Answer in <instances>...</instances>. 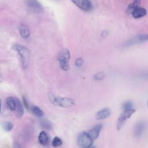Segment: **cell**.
<instances>
[{
	"label": "cell",
	"instance_id": "obj_1",
	"mask_svg": "<svg viewBox=\"0 0 148 148\" xmlns=\"http://www.w3.org/2000/svg\"><path fill=\"white\" fill-rule=\"evenodd\" d=\"M13 49L17 52L18 54L22 68L24 69H26L29 62V50L25 46L19 45V44H15L13 46Z\"/></svg>",
	"mask_w": 148,
	"mask_h": 148
},
{
	"label": "cell",
	"instance_id": "obj_2",
	"mask_svg": "<svg viewBox=\"0 0 148 148\" xmlns=\"http://www.w3.org/2000/svg\"><path fill=\"white\" fill-rule=\"evenodd\" d=\"M70 52L67 49H63L58 55V61L60 67L63 71H67L69 68Z\"/></svg>",
	"mask_w": 148,
	"mask_h": 148
},
{
	"label": "cell",
	"instance_id": "obj_3",
	"mask_svg": "<svg viewBox=\"0 0 148 148\" xmlns=\"http://www.w3.org/2000/svg\"><path fill=\"white\" fill-rule=\"evenodd\" d=\"M78 146L81 148H89L93 143V140L88 135L87 132H83L80 133L77 139Z\"/></svg>",
	"mask_w": 148,
	"mask_h": 148
},
{
	"label": "cell",
	"instance_id": "obj_4",
	"mask_svg": "<svg viewBox=\"0 0 148 148\" xmlns=\"http://www.w3.org/2000/svg\"><path fill=\"white\" fill-rule=\"evenodd\" d=\"M135 109H131L128 110H124L121 113V114H120L118 119L117 123V128L118 130H120L122 128L127 120L131 116V115L135 112Z\"/></svg>",
	"mask_w": 148,
	"mask_h": 148
},
{
	"label": "cell",
	"instance_id": "obj_5",
	"mask_svg": "<svg viewBox=\"0 0 148 148\" xmlns=\"http://www.w3.org/2000/svg\"><path fill=\"white\" fill-rule=\"evenodd\" d=\"M75 102L73 99L66 97H57L55 105L60 106L62 108H70L74 106Z\"/></svg>",
	"mask_w": 148,
	"mask_h": 148
},
{
	"label": "cell",
	"instance_id": "obj_6",
	"mask_svg": "<svg viewBox=\"0 0 148 148\" xmlns=\"http://www.w3.org/2000/svg\"><path fill=\"white\" fill-rule=\"evenodd\" d=\"M72 2L80 9L85 12L91 11L93 8L92 2L88 0H73Z\"/></svg>",
	"mask_w": 148,
	"mask_h": 148
},
{
	"label": "cell",
	"instance_id": "obj_7",
	"mask_svg": "<svg viewBox=\"0 0 148 148\" xmlns=\"http://www.w3.org/2000/svg\"><path fill=\"white\" fill-rule=\"evenodd\" d=\"M148 40V34H141L135 36L127 41L125 45V46H130L133 45L139 44Z\"/></svg>",
	"mask_w": 148,
	"mask_h": 148
},
{
	"label": "cell",
	"instance_id": "obj_8",
	"mask_svg": "<svg viewBox=\"0 0 148 148\" xmlns=\"http://www.w3.org/2000/svg\"><path fill=\"white\" fill-rule=\"evenodd\" d=\"M27 5L30 10L35 13L43 12V8L40 3L37 1H28Z\"/></svg>",
	"mask_w": 148,
	"mask_h": 148
},
{
	"label": "cell",
	"instance_id": "obj_9",
	"mask_svg": "<svg viewBox=\"0 0 148 148\" xmlns=\"http://www.w3.org/2000/svg\"><path fill=\"white\" fill-rule=\"evenodd\" d=\"M146 127V123L144 121H140L135 126L134 134L135 137H140L144 133Z\"/></svg>",
	"mask_w": 148,
	"mask_h": 148
},
{
	"label": "cell",
	"instance_id": "obj_10",
	"mask_svg": "<svg viewBox=\"0 0 148 148\" xmlns=\"http://www.w3.org/2000/svg\"><path fill=\"white\" fill-rule=\"evenodd\" d=\"M102 125L101 124H99L96 126H95L93 128L87 132L88 135L91 138L92 140L96 139L98 137L100 131L102 129Z\"/></svg>",
	"mask_w": 148,
	"mask_h": 148
},
{
	"label": "cell",
	"instance_id": "obj_11",
	"mask_svg": "<svg viewBox=\"0 0 148 148\" xmlns=\"http://www.w3.org/2000/svg\"><path fill=\"white\" fill-rule=\"evenodd\" d=\"M111 113V111L109 108H104L102 110L98 111L95 117L97 120H103L108 118Z\"/></svg>",
	"mask_w": 148,
	"mask_h": 148
},
{
	"label": "cell",
	"instance_id": "obj_12",
	"mask_svg": "<svg viewBox=\"0 0 148 148\" xmlns=\"http://www.w3.org/2000/svg\"><path fill=\"white\" fill-rule=\"evenodd\" d=\"M146 10L145 8L138 7L132 12L131 14L134 18H139L145 16L146 14Z\"/></svg>",
	"mask_w": 148,
	"mask_h": 148
},
{
	"label": "cell",
	"instance_id": "obj_13",
	"mask_svg": "<svg viewBox=\"0 0 148 148\" xmlns=\"http://www.w3.org/2000/svg\"><path fill=\"white\" fill-rule=\"evenodd\" d=\"M16 101V116L18 117H21L24 113V109L22 105V103L20 101V100L16 97L14 98Z\"/></svg>",
	"mask_w": 148,
	"mask_h": 148
},
{
	"label": "cell",
	"instance_id": "obj_14",
	"mask_svg": "<svg viewBox=\"0 0 148 148\" xmlns=\"http://www.w3.org/2000/svg\"><path fill=\"white\" fill-rule=\"evenodd\" d=\"M19 32L21 37L23 39H27L29 36L30 32L28 27L24 24H21L19 27Z\"/></svg>",
	"mask_w": 148,
	"mask_h": 148
},
{
	"label": "cell",
	"instance_id": "obj_15",
	"mask_svg": "<svg viewBox=\"0 0 148 148\" xmlns=\"http://www.w3.org/2000/svg\"><path fill=\"white\" fill-rule=\"evenodd\" d=\"M38 140L40 144L43 146L47 145L49 142V137L45 131H42L40 132L38 136Z\"/></svg>",
	"mask_w": 148,
	"mask_h": 148
},
{
	"label": "cell",
	"instance_id": "obj_16",
	"mask_svg": "<svg viewBox=\"0 0 148 148\" xmlns=\"http://www.w3.org/2000/svg\"><path fill=\"white\" fill-rule=\"evenodd\" d=\"M6 103L7 107L10 110H16V101L14 98L12 97H9L6 99Z\"/></svg>",
	"mask_w": 148,
	"mask_h": 148
},
{
	"label": "cell",
	"instance_id": "obj_17",
	"mask_svg": "<svg viewBox=\"0 0 148 148\" xmlns=\"http://www.w3.org/2000/svg\"><path fill=\"white\" fill-rule=\"evenodd\" d=\"M140 2L139 1L136 0L133 1L132 2H131L130 4L128 5L127 9V12L128 14H131L132 12L135 10L136 8H138V7H139Z\"/></svg>",
	"mask_w": 148,
	"mask_h": 148
},
{
	"label": "cell",
	"instance_id": "obj_18",
	"mask_svg": "<svg viewBox=\"0 0 148 148\" xmlns=\"http://www.w3.org/2000/svg\"><path fill=\"white\" fill-rule=\"evenodd\" d=\"M32 113L36 117H41L43 116V112L37 106H33L31 108Z\"/></svg>",
	"mask_w": 148,
	"mask_h": 148
},
{
	"label": "cell",
	"instance_id": "obj_19",
	"mask_svg": "<svg viewBox=\"0 0 148 148\" xmlns=\"http://www.w3.org/2000/svg\"><path fill=\"white\" fill-rule=\"evenodd\" d=\"M40 125L45 129H46L47 130H51L53 128L52 124L49 121V120L46 119H42L40 121Z\"/></svg>",
	"mask_w": 148,
	"mask_h": 148
},
{
	"label": "cell",
	"instance_id": "obj_20",
	"mask_svg": "<svg viewBox=\"0 0 148 148\" xmlns=\"http://www.w3.org/2000/svg\"><path fill=\"white\" fill-rule=\"evenodd\" d=\"M2 127L4 129V130L7 132L12 130V129L13 127V124L9 121H3L2 124Z\"/></svg>",
	"mask_w": 148,
	"mask_h": 148
},
{
	"label": "cell",
	"instance_id": "obj_21",
	"mask_svg": "<svg viewBox=\"0 0 148 148\" xmlns=\"http://www.w3.org/2000/svg\"><path fill=\"white\" fill-rule=\"evenodd\" d=\"M62 144V142L61 139L57 136L54 137L52 140V146L54 147H59V146H61Z\"/></svg>",
	"mask_w": 148,
	"mask_h": 148
},
{
	"label": "cell",
	"instance_id": "obj_22",
	"mask_svg": "<svg viewBox=\"0 0 148 148\" xmlns=\"http://www.w3.org/2000/svg\"><path fill=\"white\" fill-rule=\"evenodd\" d=\"M133 106V103L131 101H127L124 102L123 105H122V108L123 110H128V109H132V107Z\"/></svg>",
	"mask_w": 148,
	"mask_h": 148
},
{
	"label": "cell",
	"instance_id": "obj_23",
	"mask_svg": "<svg viewBox=\"0 0 148 148\" xmlns=\"http://www.w3.org/2000/svg\"><path fill=\"white\" fill-rule=\"evenodd\" d=\"M48 98L49 101H50V102L54 105H55L56 103V99L57 97H55L53 94H51V92H49L48 93Z\"/></svg>",
	"mask_w": 148,
	"mask_h": 148
},
{
	"label": "cell",
	"instance_id": "obj_24",
	"mask_svg": "<svg viewBox=\"0 0 148 148\" xmlns=\"http://www.w3.org/2000/svg\"><path fill=\"white\" fill-rule=\"evenodd\" d=\"M83 63V60L82 58H79L75 61V65L77 67H80Z\"/></svg>",
	"mask_w": 148,
	"mask_h": 148
},
{
	"label": "cell",
	"instance_id": "obj_25",
	"mask_svg": "<svg viewBox=\"0 0 148 148\" xmlns=\"http://www.w3.org/2000/svg\"><path fill=\"white\" fill-rule=\"evenodd\" d=\"M104 77V74L103 73H97L95 76H94V78L96 80H101Z\"/></svg>",
	"mask_w": 148,
	"mask_h": 148
},
{
	"label": "cell",
	"instance_id": "obj_26",
	"mask_svg": "<svg viewBox=\"0 0 148 148\" xmlns=\"http://www.w3.org/2000/svg\"><path fill=\"white\" fill-rule=\"evenodd\" d=\"M13 148H23L21 145L17 142L14 141L13 143Z\"/></svg>",
	"mask_w": 148,
	"mask_h": 148
},
{
	"label": "cell",
	"instance_id": "obj_27",
	"mask_svg": "<svg viewBox=\"0 0 148 148\" xmlns=\"http://www.w3.org/2000/svg\"><path fill=\"white\" fill-rule=\"evenodd\" d=\"M23 103H24V106H25L27 109H28V108H29V105H28V102H27V99H26V98H25V97H23Z\"/></svg>",
	"mask_w": 148,
	"mask_h": 148
},
{
	"label": "cell",
	"instance_id": "obj_28",
	"mask_svg": "<svg viewBox=\"0 0 148 148\" xmlns=\"http://www.w3.org/2000/svg\"><path fill=\"white\" fill-rule=\"evenodd\" d=\"M1 99H0V113H1Z\"/></svg>",
	"mask_w": 148,
	"mask_h": 148
},
{
	"label": "cell",
	"instance_id": "obj_29",
	"mask_svg": "<svg viewBox=\"0 0 148 148\" xmlns=\"http://www.w3.org/2000/svg\"><path fill=\"white\" fill-rule=\"evenodd\" d=\"M89 148H95V147H94V146H91V147H90Z\"/></svg>",
	"mask_w": 148,
	"mask_h": 148
},
{
	"label": "cell",
	"instance_id": "obj_30",
	"mask_svg": "<svg viewBox=\"0 0 148 148\" xmlns=\"http://www.w3.org/2000/svg\"><path fill=\"white\" fill-rule=\"evenodd\" d=\"M147 105H148V102H147Z\"/></svg>",
	"mask_w": 148,
	"mask_h": 148
}]
</instances>
